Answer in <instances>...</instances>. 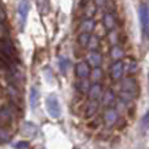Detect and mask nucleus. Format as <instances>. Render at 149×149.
<instances>
[{"label":"nucleus","instance_id":"f257e3e1","mask_svg":"<svg viewBox=\"0 0 149 149\" xmlns=\"http://www.w3.org/2000/svg\"><path fill=\"white\" fill-rule=\"evenodd\" d=\"M29 12H30V3H29V0H20L17 7V13H18V24H20L21 29H24V26H25Z\"/></svg>","mask_w":149,"mask_h":149},{"label":"nucleus","instance_id":"f03ea898","mask_svg":"<svg viewBox=\"0 0 149 149\" xmlns=\"http://www.w3.org/2000/svg\"><path fill=\"white\" fill-rule=\"evenodd\" d=\"M46 107H47V111L50 113V115L52 118H59L60 116V105H59V101L55 95H49L46 100Z\"/></svg>","mask_w":149,"mask_h":149},{"label":"nucleus","instance_id":"7ed1b4c3","mask_svg":"<svg viewBox=\"0 0 149 149\" xmlns=\"http://www.w3.org/2000/svg\"><path fill=\"white\" fill-rule=\"evenodd\" d=\"M139 21L141 25V30L144 37L147 38L148 36V24H149V13H148V5L141 4L139 7Z\"/></svg>","mask_w":149,"mask_h":149},{"label":"nucleus","instance_id":"20e7f679","mask_svg":"<svg viewBox=\"0 0 149 149\" xmlns=\"http://www.w3.org/2000/svg\"><path fill=\"white\" fill-rule=\"evenodd\" d=\"M74 70H76V76L79 77V79H82V80L86 79V77L89 76V73H90L89 64H88V63H85V62L77 63Z\"/></svg>","mask_w":149,"mask_h":149},{"label":"nucleus","instance_id":"39448f33","mask_svg":"<svg viewBox=\"0 0 149 149\" xmlns=\"http://www.w3.org/2000/svg\"><path fill=\"white\" fill-rule=\"evenodd\" d=\"M88 94H89L90 101H95V102H97V101L102 97V86H101L98 82L90 85L89 90H88Z\"/></svg>","mask_w":149,"mask_h":149},{"label":"nucleus","instance_id":"423d86ee","mask_svg":"<svg viewBox=\"0 0 149 149\" xmlns=\"http://www.w3.org/2000/svg\"><path fill=\"white\" fill-rule=\"evenodd\" d=\"M0 52L10 59V58L13 56V54H15V49H13L12 43H10L9 41L1 39V41H0Z\"/></svg>","mask_w":149,"mask_h":149},{"label":"nucleus","instance_id":"0eeeda50","mask_svg":"<svg viewBox=\"0 0 149 149\" xmlns=\"http://www.w3.org/2000/svg\"><path fill=\"white\" fill-rule=\"evenodd\" d=\"M103 119H105V123L107 127L114 126L116 119H118V113H116V110H114V109H107V110L105 111Z\"/></svg>","mask_w":149,"mask_h":149},{"label":"nucleus","instance_id":"6e6552de","mask_svg":"<svg viewBox=\"0 0 149 149\" xmlns=\"http://www.w3.org/2000/svg\"><path fill=\"white\" fill-rule=\"evenodd\" d=\"M123 73H124V64L120 60H118L111 67V76H113L114 80H119V79H122Z\"/></svg>","mask_w":149,"mask_h":149},{"label":"nucleus","instance_id":"1a4fd4ad","mask_svg":"<svg viewBox=\"0 0 149 149\" xmlns=\"http://www.w3.org/2000/svg\"><path fill=\"white\" fill-rule=\"evenodd\" d=\"M88 60H89L90 65H93L94 68H98L101 65V63H102V56L97 51H90L88 54Z\"/></svg>","mask_w":149,"mask_h":149},{"label":"nucleus","instance_id":"9d476101","mask_svg":"<svg viewBox=\"0 0 149 149\" xmlns=\"http://www.w3.org/2000/svg\"><path fill=\"white\" fill-rule=\"evenodd\" d=\"M122 89L127 94H134L136 92V84H135V81L132 79H126L123 81V84H122Z\"/></svg>","mask_w":149,"mask_h":149},{"label":"nucleus","instance_id":"9b49d317","mask_svg":"<svg viewBox=\"0 0 149 149\" xmlns=\"http://www.w3.org/2000/svg\"><path fill=\"white\" fill-rule=\"evenodd\" d=\"M12 119V110L9 107L0 109V124H8Z\"/></svg>","mask_w":149,"mask_h":149},{"label":"nucleus","instance_id":"f8f14e48","mask_svg":"<svg viewBox=\"0 0 149 149\" xmlns=\"http://www.w3.org/2000/svg\"><path fill=\"white\" fill-rule=\"evenodd\" d=\"M103 24H105V28L109 31H113L114 28H115V17L111 13H106L103 16Z\"/></svg>","mask_w":149,"mask_h":149},{"label":"nucleus","instance_id":"ddd939ff","mask_svg":"<svg viewBox=\"0 0 149 149\" xmlns=\"http://www.w3.org/2000/svg\"><path fill=\"white\" fill-rule=\"evenodd\" d=\"M80 29H81L82 33H88V34H89L90 31L94 29V21H93L92 18H86V20H84L81 22Z\"/></svg>","mask_w":149,"mask_h":149},{"label":"nucleus","instance_id":"4468645a","mask_svg":"<svg viewBox=\"0 0 149 149\" xmlns=\"http://www.w3.org/2000/svg\"><path fill=\"white\" fill-rule=\"evenodd\" d=\"M29 100H30V106L33 109H36L38 106V102H39V92L37 88H33L30 90V95H29Z\"/></svg>","mask_w":149,"mask_h":149},{"label":"nucleus","instance_id":"2eb2a0df","mask_svg":"<svg viewBox=\"0 0 149 149\" xmlns=\"http://www.w3.org/2000/svg\"><path fill=\"white\" fill-rule=\"evenodd\" d=\"M114 101H115V95H114V93L111 92V90H107L105 94H102V105L103 106L111 105V103H114Z\"/></svg>","mask_w":149,"mask_h":149},{"label":"nucleus","instance_id":"dca6fc26","mask_svg":"<svg viewBox=\"0 0 149 149\" xmlns=\"http://www.w3.org/2000/svg\"><path fill=\"white\" fill-rule=\"evenodd\" d=\"M22 132H24V135L33 136V135H36L37 128H36V126H34V124L30 123V122H26V123L24 124V127H22Z\"/></svg>","mask_w":149,"mask_h":149},{"label":"nucleus","instance_id":"f3484780","mask_svg":"<svg viewBox=\"0 0 149 149\" xmlns=\"http://www.w3.org/2000/svg\"><path fill=\"white\" fill-rule=\"evenodd\" d=\"M59 68H60V72L63 74L68 72V68H70V59L65 56H62L59 59Z\"/></svg>","mask_w":149,"mask_h":149},{"label":"nucleus","instance_id":"a211bd4d","mask_svg":"<svg viewBox=\"0 0 149 149\" xmlns=\"http://www.w3.org/2000/svg\"><path fill=\"white\" fill-rule=\"evenodd\" d=\"M98 109V102H95V101H90V102H88V106H86V115L88 116H92L93 114L97 111Z\"/></svg>","mask_w":149,"mask_h":149},{"label":"nucleus","instance_id":"6ab92c4d","mask_svg":"<svg viewBox=\"0 0 149 149\" xmlns=\"http://www.w3.org/2000/svg\"><path fill=\"white\" fill-rule=\"evenodd\" d=\"M77 41H79V43L81 45L82 47L88 46V43H89V41H90V34H88V33H81V34L79 36V38H77Z\"/></svg>","mask_w":149,"mask_h":149},{"label":"nucleus","instance_id":"aec40b11","mask_svg":"<svg viewBox=\"0 0 149 149\" xmlns=\"http://www.w3.org/2000/svg\"><path fill=\"white\" fill-rule=\"evenodd\" d=\"M122 56H123V51H122V49L120 47H118V46H114L113 50H111V58L118 62Z\"/></svg>","mask_w":149,"mask_h":149},{"label":"nucleus","instance_id":"412c9836","mask_svg":"<svg viewBox=\"0 0 149 149\" xmlns=\"http://www.w3.org/2000/svg\"><path fill=\"white\" fill-rule=\"evenodd\" d=\"M89 88H90V85H89V82H88L86 80H82V81H80L79 89H80V92H81V93H88Z\"/></svg>","mask_w":149,"mask_h":149},{"label":"nucleus","instance_id":"4be33fe9","mask_svg":"<svg viewBox=\"0 0 149 149\" xmlns=\"http://www.w3.org/2000/svg\"><path fill=\"white\" fill-rule=\"evenodd\" d=\"M92 76H93V79L97 81V80H100L101 77H102V71H101V68L98 67V68H94L93 70V73H92Z\"/></svg>","mask_w":149,"mask_h":149},{"label":"nucleus","instance_id":"5701e85b","mask_svg":"<svg viewBox=\"0 0 149 149\" xmlns=\"http://www.w3.org/2000/svg\"><path fill=\"white\" fill-rule=\"evenodd\" d=\"M0 140H1V141H8V140H9L8 132L5 131L4 128H1V127H0Z\"/></svg>","mask_w":149,"mask_h":149},{"label":"nucleus","instance_id":"b1692460","mask_svg":"<svg viewBox=\"0 0 149 149\" xmlns=\"http://www.w3.org/2000/svg\"><path fill=\"white\" fill-rule=\"evenodd\" d=\"M147 127H148V114H145L143 116V128L147 130Z\"/></svg>","mask_w":149,"mask_h":149},{"label":"nucleus","instance_id":"393cba45","mask_svg":"<svg viewBox=\"0 0 149 149\" xmlns=\"http://www.w3.org/2000/svg\"><path fill=\"white\" fill-rule=\"evenodd\" d=\"M26 147H28V143H25V141H20V143H17V145H16V148H18V149H24Z\"/></svg>","mask_w":149,"mask_h":149},{"label":"nucleus","instance_id":"a878e982","mask_svg":"<svg viewBox=\"0 0 149 149\" xmlns=\"http://www.w3.org/2000/svg\"><path fill=\"white\" fill-rule=\"evenodd\" d=\"M4 18H5V10L3 8L1 3H0V20H4Z\"/></svg>","mask_w":149,"mask_h":149},{"label":"nucleus","instance_id":"bb28decb","mask_svg":"<svg viewBox=\"0 0 149 149\" xmlns=\"http://www.w3.org/2000/svg\"><path fill=\"white\" fill-rule=\"evenodd\" d=\"M95 3H97L98 7H102V5L106 3V0H95Z\"/></svg>","mask_w":149,"mask_h":149},{"label":"nucleus","instance_id":"cd10ccee","mask_svg":"<svg viewBox=\"0 0 149 149\" xmlns=\"http://www.w3.org/2000/svg\"><path fill=\"white\" fill-rule=\"evenodd\" d=\"M110 37H111V42H113V43H115L116 39H115V34H114V31H111V33H110Z\"/></svg>","mask_w":149,"mask_h":149}]
</instances>
